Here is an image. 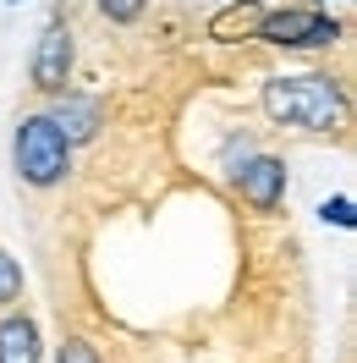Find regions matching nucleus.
<instances>
[{
  "label": "nucleus",
  "instance_id": "f257e3e1",
  "mask_svg": "<svg viewBox=\"0 0 357 363\" xmlns=\"http://www.w3.org/2000/svg\"><path fill=\"white\" fill-rule=\"evenodd\" d=\"M264 116L280 121V127H302V133H335L346 121V94L324 72L269 77L264 83Z\"/></svg>",
  "mask_w": 357,
  "mask_h": 363
},
{
  "label": "nucleus",
  "instance_id": "f03ea898",
  "mask_svg": "<svg viewBox=\"0 0 357 363\" xmlns=\"http://www.w3.org/2000/svg\"><path fill=\"white\" fill-rule=\"evenodd\" d=\"M11 165H17V177L28 187H55V182H67L72 171V143L55 133V121L45 111L39 116H23L17 121V138H11Z\"/></svg>",
  "mask_w": 357,
  "mask_h": 363
},
{
  "label": "nucleus",
  "instance_id": "7ed1b4c3",
  "mask_svg": "<svg viewBox=\"0 0 357 363\" xmlns=\"http://www.w3.org/2000/svg\"><path fill=\"white\" fill-rule=\"evenodd\" d=\"M253 39H264L275 50H324L341 39V23L313 6H280V11H259Z\"/></svg>",
  "mask_w": 357,
  "mask_h": 363
},
{
  "label": "nucleus",
  "instance_id": "20e7f679",
  "mask_svg": "<svg viewBox=\"0 0 357 363\" xmlns=\"http://www.w3.org/2000/svg\"><path fill=\"white\" fill-rule=\"evenodd\" d=\"M72 61H77V50H72V28L67 23H50L39 33V45H33V89L39 94H61L72 77Z\"/></svg>",
  "mask_w": 357,
  "mask_h": 363
},
{
  "label": "nucleus",
  "instance_id": "39448f33",
  "mask_svg": "<svg viewBox=\"0 0 357 363\" xmlns=\"http://www.w3.org/2000/svg\"><path fill=\"white\" fill-rule=\"evenodd\" d=\"M231 182H237L242 204L275 209L280 199H286V160H275V155H247L242 165L231 171Z\"/></svg>",
  "mask_w": 357,
  "mask_h": 363
},
{
  "label": "nucleus",
  "instance_id": "423d86ee",
  "mask_svg": "<svg viewBox=\"0 0 357 363\" xmlns=\"http://www.w3.org/2000/svg\"><path fill=\"white\" fill-rule=\"evenodd\" d=\"M50 99H55V105H50V121H55V133L67 138L72 149H77V143H89V138H99V127H105V105H99V99H94V94H50Z\"/></svg>",
  "mask_w": 357,
  "mask_h": 363
},
{
  "label": "nucleus",
  "instance_id": "0eeeda50",
  "mask_svg": "<svg viewBox=\"0 0 357 363\" xmlns=\"http://www.w3.org/2000/svg\"><path fill=\"white\" fill-rule=\"evenodd\" d=\"M39 358H45L39 325L28 314H6L0 319V363H39Z\"/></svg>",
  "mask_w": 357,
  "mask_h": 363
},
{
  "label": "nucleus",
  "instance_id": "6e6552de",
  "mask_svg": "<svg viewBox=\"0 0 357 363\" xmlns=\"http://www.w3.org/2000/svg\"><path fill=\"white\" fill-rule=\"evenodd\" d=\"M17 297H23V264L0 248V308H6V303H17Z\"/></svg>",
  "mask_w": 357,
  "mask_h": 363
},
{
  "label": "nucleus",
  "instance_id": "1a4fd4ad",
  "mask_svg": "<svg viewBox=\"0 0 357 363\" xmlns=\"http://www.w3.org/2000/svg\"><path fill=\"white\" fill-rule=\"evenodd\" d=\"M319 220H324V226L352 231V226H357V204L346 199V193H341V199H324V204H319Z\"/></svg>",
  "mask_w": 357,
  "mask_h": 363
},
{
  "label": "nucleus",
  "instance_id": "9d476101",
  "mask_svg": "<svg viewBox=\"0 0 357 363\" xmlns=\"http://www.w3.org/2000/svg\"><path fill=\"white\" fill-rule=\"evenodd\" d=\"M55 363H105V358H99V347L89 336H67L55 347Z\"/></svg>",
  "mask_w": 357,
  "mask_h": 363
},
{
  "label": "nucleus",
  "instance_id": "9b49d317",
  "mask_svg": "<svg viewBox=\"0 0 357 363\" xmlns=\"http://www.w3.org/2000/svg\"><path fill=\"white\" fill-rule=\"evenodd\" d=\"M143 6H149V0H99V11H105L110 23H137Z\"/></svg>",
  "mask_w": 357,
  "mask_h": 363
},
{
  "label": "nucleus",
  "instance_id": "f8f14e48",
  "mask_svg": "<svg viewBox=\"0 0 357 363\" xmlns=\"http://www.w3.org/2000/svg\"><path fill=\"white\" fill-rule=\"evenodd\" d=\"M17 6H23V0H17Z\"/></svg>",
  "mask_w": 357,
  "mask_h": 363
}]
</instances>
